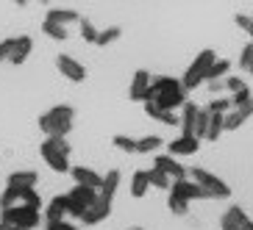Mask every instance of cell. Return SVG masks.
I'll return each mask as SVG.
<instances>
[{
    "mask_svg": "<svg viewBox=\"0 0 253 230\" xmlns=\"http://www.w3.org/2000/svg\"><path fill=\"white\" fill-rule=\"evenodd\" d=\"M148 175H150V186H153V189H170V178H167L164 172L148 169Z\"/></svg>",
    "mask_w": 253,
    "mask_h": 230,
    "instance_id": "36",
    "label": "cell"
},
{
    "mask_svg": "<svg viewBox=\"0 0 253 230\" xmlns=\"http://www.w3.org/2000/svg\"><path fill=\"white\" fill-rule=\"evenodd\" d=\"M170 194H175V197H181V200H186V202H192V200H209V192L203 189L201 183H195L192 178H186V180H172Z\"/></svg>",
    "mask_w": 253,
    "mask_h": 230,
    "instance_id": "8",
    "label": "cell"
},
{
    "mask_svg": "<svg viewBox=\"0 0 253 230\" xmlns=\"http://www.w3.org/2000/svg\"><path fill=\"white\" fill-rule=\"evenodd\" d=\"M0 230H8V228H6V225H3V222H0Z\"/></svg>",
    "mask_w": 253,
    "mask_h": 230,
    "instance_id": "43",
    "label": "cell"
},
{
    "mask_svg": "<svg viewBox=\"0 0 253 230\" xmlns=\"http://www.w3.org/2000/svg\"><path fill=\"white\" fill-rule=\"evenodd\" d=\"M8 230H25V228H8Z\"/></svg>",
    "mask_w": 253,
    "mask_h": 230,
    "instance_id": "44",
    "label": "cell"
},
{
    "mask_svg": "<svg viewBox=\"0 0 253 230\" xmlns=\"http://www.w3.org/2000/svg\"><path fill=\"white\" fill-rule=\"evenodd\" d=\"M0 222L6 228H25V230H37L42 216H39L37 208L31 205H17V208H8V211H0Z\"/></svg>",
    "mask_w": 253,
    "mask_h": 230,
    "instance_id": "6",
    "label": "cell"
},
{
    "mask_svg": "<svg viewBox=\"0 0 253 230\" xmlns=\"http://www.w3.org/2000/svg\"><path fill=\"white\" fill-rule=\"evenodd\" d=\"M31 50H34V39H31V36H17V39H14V50H11V59H8V64H23V61L31 56Z\"/></svg>",
    "mask_w": 253,
    "mask_h": 230,
    "instance_id": "20",
    "label": "cell"
},
{
    "mask_svg": "<svg viewBox=\"0 0 253 230\" xmlns=\"http://www.w3.org/2000/svg\"><path fill=\"white\" fill-rule=\"evenodd\" d=\"M97 200H100V192H95V189H84V186H73V189L67 192L70 216L81 222L84 216L89 214L92 208H95V202H97Z\"/></svg>",
    "mask_w": 253,
    "mask_h": 230,
    "instance_id": "5",
    "label": "cell"
},
{
    "mask_svg": "<svg viewBox=\"0 0 253 230\" xmlns=\"http://www.w3.org/2000/svg\"><path fill=\"white\" fill-rule=\"evenodd\" d=\"M112 141L114 147L123 150V153H136V144H139V139H131V136H123V133H117Z\"/></svg>",
    "mask_w": 253,
    "mask_h": 230,
    "instance_id": "32",
    "label": "cell"
},
{
    "mask_svg": "<svg viewBox=\"0 0 253 230\" xmlns=\"http://www.w3.org/2000/svg\"><path fill=\"white\" fill-rule=\"evenodd\" d=\"M234 23H237L239 28H245L248 33L253 31V17H248V14H237V17H234Z\"/></svg>",
    "mask_w": 253,
    "mask_h": 230,
    "instance_id": "41",
    "label": "cell"
},
{
    "mask_svg": "<svg viewBox=\"0 0 253 230\" xmlns=\"http://www.w3.org/2000/svg\"><path fill=\"white\" fill-rule=\"evenodd\" d=\"M120 36H123V28H120V25H109L106 31H100V36H97L95 45L97 47H106V45H112V42H117Z\"/></svg>",
    "mask_w": 253,
    "mask_h": 230,
    "instance_id": "27",
    "label": "cell"
},
{
    "mask_svg": "<svg viewBox=\"0 0 253 230\" xmlns=\"http://www.w3.org/2000/svg\"><path fill=\"white\" fill-rule=\"evenodd\" d=\"M251 75H253V69H251Z\"/></svg>",
    "mask_w": 253,
    "mask_h": 230,
    "instance_id": "47",
    "label": "cell"
},
{
    "mask_svg": "<svg viewBox=\"0 0 253 230\" xmlns=\"http://www.w3.org/2000/svg\"><path fill=\"white\" fill-rule=\"evenodd\" d=\"M225 89H228V92H234V95H237V92L248 89V86H245V81H242L239 75H231V78H225Z\"/></svg>",
    "mask_w": 253,
    "mask_h": 230,
    "instance_id": "39",
    "label": "cell"
},
{
    "mask_svg": "<svg viewBox=\"0 0 253 230\" xmlns=\"http://www.w3.org/2000/svg\"><path fill=\"white\" fill-rule=\"evenodd\" d=\"M73 119H75V108L67 103L61 105H53L50 111H45L42 117H39V131L50 139V136H56V139H67V133L73 131Z\"/></svg>",
    "mask_w": 253,
    "mask_h": 230,
    "instance_id": "2",
    "label": "cell"
},
{
    "mask_svg": "<svg viewBox=\"0 0 253 230\" xmlns=\"http://www.w3.org/2000/svg\"><path fill=\"white\" fill-rule=\"evenodd\" d=\"M39 183V172L34 169H23V172H11L8 175V189H37Z\"/></svg>",
    "mask_w": 253,
    "mask_h": 230,
    "instance_id": "16",
    "label": "cell"
},
{
    "mask_svg": "<svg viewBox=\"0 0 253 230\" xmlns=\"http://www.w3.org/2000/svg\"><path fill=\"white\" fill-rule=\"evenodd\" d=\"M159 147H162V139H159V136H145V139H139V144H136V153L150 156V153H156Z\"/></svg>",
    "mask_w": 253,
    "mask_h": 230,
    "instance_id": "30",
    "label": "cell"
},
{
    "mask_svg": "<svg viewBox=\"0 0 253 230\" xmlns=\"http://www.w3.org/2000/svg\"><path fill=\"white\" fill-rule=\"evenodd\" d=\"M220 89H225V81H214V83H209V92H211V95H217Z\"/></svg>",
    "mask_w": 253,
    "mask_h": 230,
    "instance_id": "42",
    "label": "cell"
},
{
    "mask_svg": "<svg viewBox=\"0 0 253 230\" xmlns=\"http://www.w3.org/2000/svg\"><path fill=\"white\" fill-rule=\"evenodd\" d=\"M42 33H45V36H50V39H56V42H64V39H67V28H64V25H59V23H50V20H45V23H42Z\"/></svg>",
    "mask_w": 253,
    "mask_h": 230,
    "instance_id": "26",
    "label": "cell"
},
{
    "mask_svg": "<svg viewBox=\"0 0 253 230\" xmlns=\"http://www.w3.org/2000/svg\"><path fill=\"white\" fill-rule=\"evenodd\" d=\"M14 39H17V36L3 39V42H0V64H6V61L11 59V50H14Z\"/></svg>",
    "mask_w": 253,
    "mask_h": 230,
    "instance_id": "38",
    "label": "cell"
},
{
    "mask_svg": "<svg viewBox=\"0 0 253 230\" xmlns=\"http://www.w3.org/2000/svg\"><path fill=\"white\" fill-rule=\"evenodd\" d=\"M39 153H42L45 164L50 166L53 172H70L73 169V166H70V153H73V147L67 144V139H56V136H50V139L42 141Z\"/></svg>",
    "mask_w": 253,
    "mask_h": 230,
    "instance_id": "3",
    "label": "cell"
},
{
    "mask_svg": "<svg viewBox=\"0 0 253 230\" xmlns=\"http://www.w3.org/2000/svg\"><path fill=\"white\" fill-rule=\"evenodd\" d=\"M112 214V202H106V200H97L95 202V208H92L89 214L81 219V225L84 228H92V225H97V222H103L106 216Z\"/></svg>",
    "mask_w": 253,
    "mask_h": 230,
    "instance_id": "22",
    "label": "cell"
},
{
    "mask_svg": "<svg viewBox=\"0 0 253 230\" xmlns=\"http://www.w3.org/2000/svg\"><path fill=\"white\" fill-rule=\"evenodd\" d=\"M239 69H245V72H251L253 69V42L251 45L242 47V53H239Z\"/></svg>",
    "mask_w": 253,
    "mask_h": 230,
    "instance_id": "35",
    "label": "cell"
},
{
    "mask_svg": "<svg viewBox=\"0 0 253 230\" xmlns=\"http://www.w3.org/2000/svg\"><path fill=\"white\" fill-rule=\"evenodd\" d=\"M228 69H231V61L228 59H217L214 64H211V69H209V83L220 81L223 75H228Z\"/></svg>",
    "mask_w": 253,
    "mask_h": 230,
    "instance_id": "29",
    "label": "cell"
},
{
    "mask_svg": "<svg viewBox=\"0 0 253 230\" xmlns=\"http://www.w3.org/2000/svg\"><path fill=\"white\" fill-rule=\"evenodd\" d=\"M189 92L184 89L181 78H170V75H153L150 81V92L145 103H156L164 111H175V108H184L189 100H186Z\"/></svg>",
    "mask_w": 253,
    "mask_h": 230,
    "instance_id": "1",
    "label": "cell"
},
{
    "mask_svg": "<svg viewBox=\"0 0 253 230\" xmlns=\"http://www.w3.org/2000/svg\"><path fill=\"white\" fill-rule=\"evenodd\" d=\"M211 114H231L234 111V105H231V97H214L211 103L206 105Z\"/></svg>",
    "mask_w": 253,
    "mask_h": 230,
    "instance_id": "31",
    "label": "cell"
},
{
    "mask_svg": "<svg viewBox=\"0 0 253 230\" xmlns=\"http://www.w3.org/2000/svg\"><path fill=\"white\" fill-rule=\"evenodd\" d=\"M167 208H170L175 216H186V214H189V202L181 200V197H175V194H170V197H167Z\"/></svg>",
    "mask_w": 253,
    "mask_h": 230,
    "instance_id": "33",
    "label": "cell"
},
{
    "mask_svg": "<svg viewBox=\"0 0 253 230\" xmlns=\"http://www.w3.org/2000/svg\"><path fill=\"white\" fill-rule=\"evenodd\" d=\"M120 180H123L120 169H109V172H106V175H103V186H100V200H106V202L114 200V194H117V189H120Z\"/></svg>",
    "mask_w": 253,
    "mask_h": 230,
    "instance_id": "18",
    "label": "cell"
},
{
    "mask_svg": "<svg viewBox=\"0 0 253 230\" xmlns=\"http://www.w3.org/2000/svg\"><path fill=\"white\" fill-rule=\"evenodd\" d=\"M220 228L223 230H253V219L245 214V208L231 205L223 216H220Z\"/></svg>",
    "mask_w": 253,
    "mask_h": 230,
    "instance_id": "9",
    "label": "cell"
},
{
    "mask_svg": "<svg viewBox=\"0 0 253 230\" xmlns=\"http://www.w3.org/2000/svg\"><path fill=\"white\" fill-rule=\"evenodd\" d=\"M225 131V114H211V125H209L206 141H217Z\"/></svg>",
    "mask_w": 253,
    "mask_h": 230,
    "instance_id": "25",
    "label": "cell"
},
{
    "mask_svg": "<svg viewBox=\"0 0 253 230\" xmlns=\"http://www.w3.org/2000/svg\"><path fill=\"white\" fill-rule=\"evenodd\" d=\"M145 114H148L150 119H156V122H164V125H181V117L175 111H164V108H159L156 103H145Z\"/></svg>",
    "mask_w": 253,
    "mask_h": 230,
    "instance_id": "21",
    "label": "cell"
},
{
    "mask_svg": "<svg viewBox=\"0 0 253 230\" xmlns=\"http://www.w3.org/2000/svg\"><path fill=\"white\" fill-rule=\"evenodd\" d=\"M150 81H153V75L148 69H136L134 81H131V89H128V97L134 103H145L148 100V92H150Z\"/></svg>",
    "mask_w": 253,
    "mask_h": 230,
    "instance_id": "13",
    "label": "cell"
},
{
    "mask_svg": "<svg viewBox=\"0 0 253 230\" xmlns=\"http://www.w3.org/2000/svg\"><path fill=\"white\" fill-rule=\"evenodd\" d=\"M198 114L201 108L195 103H186L181 111V136H195V125H198Z\"/></svg>",
    "mask_w": 253,
    "mask_h": 230,
    "instance_id": "19",
    "label": "cell"
},
{
    "mask_svg": "<svg viewBox=\"0 0 253 230\" xmlns=\"http://www.w3.org/2000/svg\"><path fill=\"white\" fill-rule=\"evenodd\" d=\"M56 67H59V72L64 75V78H70L73 83L86 81V67H84L78 59H73V56H59V59H56Z\"/></svg>",
    "mask_w": 253,
    "mask_h": 230,
    "instance_id": "12",
    "label": "cell"
},
{
    "mask_svg": "<svg viewBox=\"0 0 253 230\" xmlns=\"http://www.w3.org/2000/svg\"><path fill=\"white\" fill-rule=\"evenodd\" d=\"M172 158H181V156H195L198 150H201V139H195V136H178V139H172L167 144Z\"/></svg>",
    "mask_w": 253,
    "mask_h": 230,
    "instance_id": "14",
    "label": "cell"
},
{
    "mask_svg": "<svg viewBox=\"0 0 253 230\" xmlns=\"http://www.w3.org/2000/svg\"><path fill=\"white\" fill-rule=\"evenodd\" d=\"M70 216V205H67V194H56L45 208V222H64Z\"/></svg>",
    "mask_w": 253,
    "mask_h": 230,
    "instance_id": "15",
    "label": "cell"
},
{
    "mask_svg": "<svg viewBox=\"0 0 253 230\" xmlns=\"http://www.w3.org/2000/svg\"><path fill=\"white\" fill-rule=\"evenodd\" d=\"M189 175H192L195 183H201L203 189H206L209 197H217V200H228V197H231V186L225 183V180L217 178L214 172L203 169V166H192V169H189Z\"/></svg>",
    "mask_w": 253,
    "mask_h": 230,
    "instance_id": "7",
    "label": "cell"
},
{
    "mask_svg": "<svg viewBox=\"0 0 253 230\" xmlns=\"http://www.w3.org/2000/svg\"><path fill=\"white\" fill-rule=\"evenodd\" d=\"M45 230H84V228H78V225H73V222H45Z\"/></svg>",
    "mask_w": 253,
    "mask_h": 230,
    "instance_id": "40",
    "label": "cell"
},
{
    "mask_svg": "<svg viewBox=\"0 0 253 230\" xmlns=\"http://www.w3.org/2000/svg\"><path fill=\"white\" fill-rule=\"evenodd\" d=\"M251 42H253V31H251Z\"/></svg>",
    "mask_w": 253,
    "mask_h": 230,
    "instance_id": "45",
    "label": "cell"
},
{
    "mask_svg": "<svg viewBox=\"0 0 253 230\" xmlns=\"http://www.w3.org/2000/svg\"><path fill=\"white\" fill-rule=\"evenodd\" d=\"M251 100H253L251 89H242V92H237V95H231V105H234V108H242V105H248Z\"/></svg>",
    "mask_w": 253,
    "mask_h": 230,
    "instance_id": "37",
    "label": "cell"
},
{
    "mask_svg": "<svg viewBox=\"0 0 253 230\" xmlns=\"http://www.w3.org/2000/svg\"><path fill=\"white\" fill-rule=\"evenodd\" d=\"M251 117H253V100L248 105H242V108H234L231 114H225V131H239Z\"/></svg>",
    "mask_w": 253,
    "mask_h": 230,
    "instance_id": "17",
    "label": "cell"
},
{
    "mask_svg": "<svg viewBox=\"0 0 253 230\" xmlns=\"http://www.w3.org/2000/svg\"><path fill=\"white\" fill-rule=\"evenodd\" d=\"M131 230H142V228H131Z\"/></svg>",
    "mask_w": 253,
    "mask_h": 230,
    "instance_id": "46",
    "label": "cell"
},
{
    "mask_svg": "<svg viewBox=\"0 0 253 230\" xmlns=\"http://www.w3.org/2000/svg\"><path fill=\"white\" fill-rule=\"evenodd\" d=\"M153 169L164 172L170 180H186V178H189V169H184V164H181L178 158H172L170 153H167V156H156V158H153Z\"/></svg>",
    "mask_w": 253,
    "mask_h": 230,
    "instance_id": "10",
    "label": "cell"
},
{
    "mask_svg": "<svg viewBox=\"0 0 253 230\" xmlns=\"http://www.w3.org/2000/svg\"><path fill=\"white\" fill-rule=\"evenodd\" d=\"M81 36H84V42H92L95 45L97 36H100V31L92 25V20H81Z\"/></svg>",
    "mask_w": 253,
    "mask_h": 230,
    "instance_id": "34",
    "label": "cell"
},
{
    "mask_svg": "<svg viewBox=\"0 0 253 230\" xmlns=\"http://www.w3.org/2000/svg\"><path fill=\"white\" fill-rule=\"evenodd\" d=\"M70 175H73L75 186H84V189H95V192H100V186H103V175L100 172H95L92 166H73L70 169Z\"/></svg>",
    "mask_w": 253,
    "mask_h": 230,
    "instance_id": "11",
    "label": "cell"
},
{
    "mask_svg": "<svg viewBox=\"0 0 253 230\" xmlns=\"http://www.w3.org/2000/svg\"><path fill=\"white\" fill-rule=\"evenodd\" d=\"M45 20L59 23V25H64V28H67L70 23H81V14H78V11H73V8H50Z\"/></svg>",
    "mask_w": 253,
    "mask_h": 230,
    "instance_id": "23",
    "label": "cell"
},
{
    "mask_svg": "<svg viewBox=\"0 0 253 230\" xmlns=\"http://www.w3.org/2000/svg\"><path fill=\"white\" fill-rule=\"evenodd\" d=\"M150 189V175L148 169H136L131 175V197H145Z\"/></svg>",
    "mask_w": 253,
    "mask_h": 230,
    "instance_id": "24",
    "label": "cell"
},
{
    "mask_svg": "<svg viewBox=\"0 0 253 230\" xmlns=\"http://www.w3.org/2000/svg\"><path fill=\"white\" fill-rule=\"evenodd\" d=\"M217 61V53L214 50H201L198 56H195V61L186 67V72H184V78H181V83H184V89L186 92H192V89H198L203 81H209V69H211V64Z\"/></svg>",
    "mask_w": 253,
    "mask_h": 230,
    "instance_id": "4",
    "label": "cell"
},
{
    "mask_svg": "<svg viewBox=\"0 0 253 230\" xmlns=\"http://www.w3.org/2000/svg\"><path fill=\"white\" fill-rule=\"evenodd\" d=\"M209 125H211V111H209V108H201V114H198V125H195V139H206Z\"/></svg>",
    "mask_w": 253,
    "mask_h": 230,
    "instance_id": "28",
    "label": "cell"
}]
</instances>
